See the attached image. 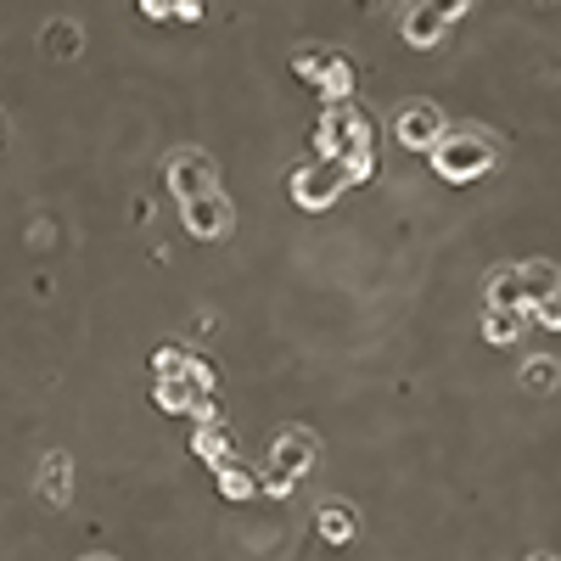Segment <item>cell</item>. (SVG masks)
Segmentation results:
<instances>
[{
	"mask_svg": "<svg viewBox=\"0 0 561 561\" xmlns=\"http://www.w3.org/2000/svg\"><path fill=\"white\" fill-rule=\"evenodd\" d=\"M315 157L343 163L348 180H371L377 175V124L354 95L348 102H326V113L315 118Z\"/></svg>",
	"mask_w": 561,
	"mask_h": 561,
	"instance_id": "6da1fadb",
	"label": "cell"
},
{
	"mask_svg": "<svg viewBox=\"0 0 561 561\" xmlns=\"http://www.w3.org/2000/svg\"><path fill=\"white\" fill-rule=\"evenodd\" d=\"M315 460H320V444H315L309 426H281L276 444H270V467H264L258 488H270V494H292L304 472H315Z\"/></svg>",
	"mask_w": 561,
	"mask_h": 561,
	"instance_id": "7a4b0ae2",
	"label": "cell"
},
{
	"mask_svg": "<svg viewBox=\"0 0 561 561\" xmlns=\"http://www.w3.org/2000/svg\"><path fill=\"white\" fill-rule=\"evenodd\" d=\"M494 163H500V146L488 136H477V129H449V136L433 146V169L444 180H477V175L494 169Z\"/></svg>",
	"mask_w": 561,
	"mask_h": 561,
	"instance_id": "3957f363",
	"label": "cell"
},
{
	"mask_svg": "<svg viewBox=\"0 0 561 561\" xmlns=\"http://www.w3.org/2000/svg\"><path fill=\"white\" fill-rule=\"evenodd\" d=\"M292 68H298L304 85H315L320 102H348L354 95V62L343 51H332V46H315V51L304 46L298 56H292Z\"/></svg>",
	"mask_w": 561,
	"mask_h": 561,
	"instance_id": "277c9868",
	"label": "cell"
},
{
	"mask_svg": "<svg viewBox=\"0 0 561 561\" xmlns=\"http://www.w3.org/2000/svg\"><path fill=\"white\" fill-rule=\"evenodd\" d=\"M348 186H354V180L343 175V163H332V157H309V163H298V169H292V203L309 208V214H320V208L343 203Z\"/></svg>",
	"mask_w": 561,
	"mask_h": 561,
	"instance_id": "5b68a950",
	"label": "cell"
},
{
	"mask_svg": "<svg viewBox=\"0 0 561 561\" xmlns=\"http://www.w3.org/2000/svg\"><path fill=\"white\" fill-rule=\"evenodd\" d=\"M219 186H225V180H219L214 157H208L203 146L169 152V191L180 196V203H191V196H208V191H219Z\"/></svg>",
	"mask_w": 561,
	"mask_h": 561,
	"instance_id": "8992f818",
	"label": "cell"
},
{
	"mask_svg": "<svg viewBox=\"0 0 561 561\" xmlns=\"http://www.w3.org/2000/svg\"><path fill=\"white\" fill-rule=\"evenodd\" d=\"M180 219L196 242H225L230 237V225H237V208H230V196L225 186L208 191V196H191V203H180Z\"/></svg>",
	"mask_w": 561,
	"mask_h": 561,
	"instance_id": "52a82bcc",
	"label": "cell"
},
{
	"mask_svg": "<svg viewBox=\"0 0 561 561\" xmlns=\"http://www.w3.org/2000/svg\"><path fill=\"white\" fill-rule=\"evenodd\" d=\"M393 136H399V146H410V152H433L449 136V118L433 102H405L399 118H393Z\"/></svg>",
	"mask_w": 561,
	"mask_h": 561,
	"instance_id": "ba28073f",
	"label": "cell"
},
{
	"mask_svg": "<svg viewBox=\"0 0 561 561\" xmlns=\"http://www.w3.org/2000/svg\"><path fill=\"white\" fill-rule=\"evenodd\" d=\"M40 494H46L51 506H68L74 500V460L62 455V449H51L40 460Z\"/></svg>",
	"mask_w": 561,
	"mask_h": 561,
	"instance_id": "9c48e42d",
	"label": "cell"
},
{
	"mask_svg": "<svg viewBox=\"0 0 561 561\" xmlns=\"http://www.w3.org/2000/svg\"><path fill=\"white\" fill-rule=\"evenodd\" d=\"M399 28H405V40H410V46H421V51H426V46H438V40L449 35V23H444L433 7H426V0H410V12H405V23H399Z\"/></svg>",
	"mask_w": 561,
	"mask_h": 561,
	"instance_id": "30bf717a",
	"label": "cell"
},
{
	"mask_svg": "<svg viewBox=\"0 0 561 561\" xmlns=\"http://www.w3.org/2000/svg\"><path fill=\"white\" fill-rule=\"evenodd\" d=\"M315 527H320V539H326V545H348V539L359 534V517H354V506L332 500V506H320V511H315Z\"/></svg>",
	"mask_w": 561,
	"mask_h": 561,
	"instance_id": "8fae6325",
	"label": "cell"
},
{
	"mask_svg": "<svg viewBox=\"0 0 561 561\" xmlns=\"http://www.w3.org/2000/svg\"><path fill=\"white\" fill-rule=\"evenodd\" d=\"M517 276H522V304H527V315H534L545 298H550V292H561L556 286V264H517Z\"/></svg>",
	"mask_w": 561,
	"mask_h": 561,
	"instance_id": "7c38bea8",
	"label": "cell"
},
{
	"mask_svg": "<svg viewBox=\"0 0 561 561\" xmlns=\"http://www.w3.org/2000/svg\"><path fill=\"white\" fill-rule=\"evenodd\" d=\"M488 309H527V304H522V276H517V264H506V270L488 276Z\"/></svg>",
	"mask_w": 561,
	"mask_h": 561,
	"instance_id": "4fadbf2b",
	"label": "cell"
},
{
	"mask_svg": "<svg viewBox=\"0 0 561 561\" xmlns=\"http://www.w3.org/2000/svg\"><path fill=\"white\" fill-rule=\"evenodd\" d=\"M522 326H527V309H488L483 315V337L488 343H517Z\"/></svg>",
	"mask_w": 561,
	"mask_h": 561,
	"instance_id": "5bb4252c",
	"label": "cell"
},
{
	"mask_svg": "<svg viewBox=\"0 0 561 561\" xmlns=\"http://www.w3.org/2000/svg\"><path fill=\"white\" fill-rule=\"evenodd\" d=\"M196 455H203V460H214V467H225V460H230V438H225V426H219V416L214 421H196Z\"/></svg>",
	"mask_w": 561,
	"mask_h": 561,
	"instance_id": "9a60e30c",
	"label": "cell"
},
{
	"mask_svg": "<svg viewBox=\"0 0 561 561\" xmlns=\"http://www.w3.org/2000/svg\"><path fill=\"white\" fill-rule=\"evenodd\" d=\"M214 472H219V494H230V500H247V494H258V477H247L242 460H225V467H214Z\"/></svg>",
	"mask_w": 561,
	"mask_h": 561,
	"instance_id": "2e32d148",
	"label": "cell"
},
{
	"mask_svg": "<svg viewBox=\"0 0 561 561\" xmlns=\"http://www.w3.org/2000/svg\"><path fill=\"white\" fill-rule=\"evenodd\" d=\"M556 377H561L556 359H527V366H522V387H527V393H550Z\"/></svg>",
	"mask_w": 561,
	"mask_h": 561,
	"instance_id": "e0dca14e",
	"label": "cell"
},
{
	"mask_svg": "<svg viewBox=\"0 0 561 561\" xmlns=\"http://www.w3.org/2000/svg\"><path fill=\"white\" fill-rule=\"evenodd\" d=\"M46 51H51V56H74V51H79V23H68V17L51 23V28H46Z\"/></svg>",
	"mask_w": 561,
	"mask_h": 561,
	"instance_id": "ac0fdd59",
	"label": "cell"
},
{
	"mask_svg": "<svg viewBox=\"0 0 561 561\" xmlns=\"http://www.w3.org/2000/svg\"><path fill=\"white\" fill-rule=\"evenodd\" d=\"M426 7H433L444 23H460V17H467L472 12V0H426Z\"/></svg>",
	"mask_w": 561,
	"mask_h": 561,
	"instance_id": "d6986e66",
	"label": "cell"
},
{
	"mask_svg": "<svg viewBox=\"0 0 561 561\" xmlns=\"http://www.w3.org/2000/svg\"><path fill=\"white\" fill-rule=\"evenodd\" d=\"M141 12L152 23H175V0H141Z\"/></svg>",
	"mask_w": 561,
	"mask_h": 561,
	"instance_id": "ffe728a7",
	"label": "cell"
},
{
	"mask_svg": "<svg viewBox=\"0 0 561 561\" xmlns=\"http://www.w3.org/2000/svg\"><path fill=\"white\" fill-rule=\"evenodd\" d=\"M534 315H539V326H561V292H550V298H545Z\"/></svg>",
	"mask_w": 561,
	"mask_h": 561,
	"instance_id": "44dd1931",
	"label": "cell"
},
{
	"mask_svg": "<svg viewBox=\"0 0 561 561\" xmlns=\"http://www.w3.org/2000/svg\"><path fill=\"white\" fill-rule=\"evenodd\" d=\"M175 23H203V0H175Z\"/></svg>",
	"mask_w": 561,
	"mask_h": 561,
	"instance_id": "7402d4cb",
	"label": "cell"
},
{
	"mask_svg": "<svg viewBox=\"0 0 561 561\" xmlns=\"http://www.w3.org/2000/svg\"><path fill=\"white\" fill-rule=\"evenodd\" d=\"M522 561H556V556H550V550H534V556H522Z\"/></svg>",
	"mask_w": 561,
	"mask_h": 561,
	"instance_id": "603a6c76",
	"label": "cell"
},
{
	"mask_svg": "<svg viewBox=\"0 0 561 561\" xmlns=\"http://www.w3.org/2000/svg\"><path fill=\"white\" fill-rule=\"evenodd\" d=\"M85 561H118V556H85Z\"/></svg>",
	"mask_w": 561,
	"mask_h": 561,
	"instance_id": "cb8c5ba5",
	"label": "cell"
},
{
	"mask_svg": "<svg viewBox=\"0 0 561 561\" xmlns=\"http://www.w3.org/2000/svg\"><path fill=\"white\" fill-rule=\"evenodd\" d=\"M359 7H377V0H359Z\"/></svg>",
	"mask_w": 561,
	"mask_h": 561,
	"instance_id": "d4e9b609",
	"label": "cell"
}]
</instances>
